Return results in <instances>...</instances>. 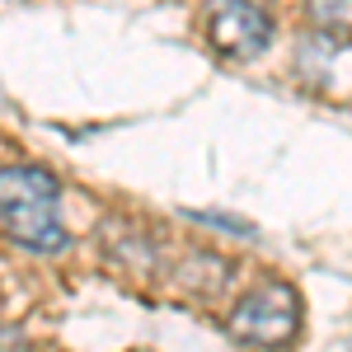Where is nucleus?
Masks as SVG:
<instances>
[{
    "instance_id": "7ed1b4c3",
    "label": "nucleus",
    "mask_w": 352,
    "mask_h": 352,
    "mask_svg": "<svg viewBox=\"0 0 352 352\" xmlns=\"http://www.w3.org/2000/svg\"><path fill=\"white\" fill-rule=\"evenodd\" d=\"M202 28H207V43L230 61H254L272 43V19L258 0H212Z\"/></svg>"
},
{
    "instance_id": "f03ea898",
    "label": "nucleus",
    "mask_w": 352,
    "mask_h": 352,
    "mask_svg": "<svg viewBox=\"0 0 352 352\" xmlns=\"http://www.w3.org/2000/svg\"><path fill=\"white\" fill-rule=\"evenodd\" d=\"M226 333L240 338V343H254V348L292 343L300 333V296L287 282H263V287H254L235 300Z\"/></svg>"
},
{
    "instance_id": "20e7f679",
    "label": "nucleus",
    "mask_w": 352,
    "mask_h": 352,
    "mask_svg": "<svg viewBox=\"0 0 352 352\" xmlns=\"http://www.w3.org/2000/svg\"><path fill=\"white\" fill-rule=\"evenodd\" d=\"M315 28L333 43H352V0H310Z\"/></svg>"
},
{
    "instance_id": "f257e3e1",
    "label": "nucleus",
    "mask_w": 352,
    "mask_h": 352,
    "mask_svg": "<svg viewBox=\"0 0 352 352\" xmlns=\"http://www.w3.org/2000/svg\"><path fill=\"white\" fill-rule=\"evenodd\" d=\"M56 202H61V184L47 169H38V164L0 169V230L10 244H19L38 258L66 254L71 235L56 217Z\"/></svg>"
},
{
    "instance_id": "39448f33",
    "label": "nucleus",
    "mask_w": 352,
    "mask_h": 352,
    "mask_svg": "<svg viewBox=\"0 0 352 352\" xmlns=\"http://www.w3.org/2000/svg\"><path fill=\"white\" fill-rule=\"evenodd\" d=\"M258 5H268V0H258Z\"/></svg>"
}]
</instances>
